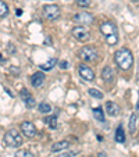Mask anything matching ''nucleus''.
I'll use <instances>...</instances> for the list:
<instances>
[{"label": "nucleus", "instance_id": "nucleus-1", "mask_svg": "<svg viewBox=\"0 0 139 157\" xmlns=\"http://www.w3.org/2000/svg\"><path fill=\"white\" fill-rule=\"evenodd\" d=\"M100 32L103 33L107 44L115 46V44L118 43V29H117L115 24H113L111 21H104V22H102Z\"/></svg>", "mask_w": 139, "mask_h": 157}, {"label": "nucleus", "instance_id": "nucleus-2", "mask_svg": "<svg viewBox=\"0 0 139 157\" xmlns=\"http://www.w3.org/2000/svg\"><path fill=\"white\" fill-rule=\"evenodd\" d=\"M114 61L121 70H129L133 64V56L129 49H120L114 54Z\"/></svg>", "mask_w": 139, "mask_h": 157}, {"label": "nucleus", "instance_id": "nucleus-3", "mask_svg": "<svg viewBox=\"0 0 139 157\" xmlns=\"http://www.w3.org/2000/svg\"><path fill=\"white\" fill-rule=\"evenodd\" d=\"M4 143L9 147H20L22 145V136L17 129H10L4 133Z\"/></svg>", "mask_w": 139, "mask_h": 157}, {"label": "nucleus", "instance_id": "nucleus-4", "mask_svg": "<svg viewBox=\"0 0 139 157\" xmlns=\"http://www.w3.org/2000/svg\"><path fill=\"white\" fill-rule=\"evenodd\" d=\"M78 56L83 60V61H95L98 59V50L93 46H83L79 52Z\"/></svg>", "mask_w": 139, "mask_h": 157}, {"label": "nucleus", "instance_id": "nucleus-5", "mask_svg": "<svg viewBox=\"0 0 139 157\" xmlns=\"http://www.w3.org/2000/svg\"><path fill=\"white\" fill-rule=\"evenodd\" d=\"M43 13L46 18L50 21H54L60 17V7L57 4H46L43 7Z\"/></svg>", "mask_w": 139, "mask_h": 157}, {"label": "nucleus", "instance_id": "nucleus-6", "mask_svg": "<svg viewBox=\"0 0 139 157\" xmlns=\"http://www.w3.org/2000/svg\"><path fill=\"white\" fill-rule=\"evenodd\" d=\"M72 20H74V22L86 25V24H92L93 20H95V17H93L91 13H88V11H79V13H77V14L72 17Z\"/></svg>", "mask_w": 139, "mask_h": 157}, {"label": "nucleus", "instance_id": "nucleus-7", "mask_svg": "<svg viewBox=\"0 0 139 157\" xmlns=\"http://www.w3.org/2000/svg\"><path fill=\"white\" fill-rule=\"evenodd\" d=\"M72 36L79 42H88L89 38H91V33L83 27H75L72 28Z\"/></svg>", "mask_w": 139, "mask_h": 157}, {"label": "nucleus", "instance_id": "nucleus-8", "mask_svg": "<svg viewBox=\"0 0 139 157\" xmlns=\"http://www.w3.org/2000/svg\"><path fill=\"white\" fill-rule=\"evenodd\" d=\"M78 72H79L81 78L85 81H93L95 79V72H93V70L91 68V67H88V65L85 64H81L79 67H78Z\"/></svg>", "mask_w": 139, "mask_h": 157}, {"label": "nucleus", "instance_id": "nucleus-9", "mask_svg": "<svg viewBox=\"0 0 139 157\" xmlns=\"http://www.w3.org/2000/svg\"><path fill=\"white\" fill-rule=\"evenodd\" d=\"M21 132L27 138H33L36 135V128L31 121H24L21 124Z\"/></svg>", "mask_w": 139, "mask_h": 157}, {"label": "nucleus", "instance_id": "nucleus-10", "mask_svg": "<svg viewBox=\"0 0 139 157\" xmlns=\"http://www.w3.org/2000/svg\"><path fill=\"white\" fill-rule=\"evenodd\" d=\"M21 99H22V101H24V104L27 107H29V109H32V107L36 106V101L35 99H33V96L31 95L29 92H28L27 89H21Z\"/></svg>", "mask_w": 139, "mask_h": 157}, {"label": "nucleus", "instance_id": "nucleus-11", "mask_svg": "<svg viewBox=\"0 0 139 157\" xmlns=\"http://www.w3.org/2000/svg\"><path fill=\"white\" fill-rule=\"evenodd\" d=\"M102 78L106 83H111L114 81V71L111 70V67H109V65L104 67L103 71H102Z\"/></svg>", "mask_w": 139, "mask_h": 157}, {"label": "nucleus", "instance_id": "nucleus-12", "mask_svg": "<svg viewBox=\"0 0 139 157\" xmlns=\"http://www.w3.org/2000/svg\"><path fill=\"white\" fill-rule=\"evenodd\" d=\"M44 74L42 71H38L35 72V74L32 75V78H31V82H32V86H35V88H39V86H42V83L44 82Z\"/></svg>", "mask_w": 139, "mask_h": 157}, {"label": "nucleus", "instance_id": "nucleus-13", "mask_svg": "<svg viewBox=\"0 0 139 157\" xmlns=\"http://www.w3.org/2000/svg\"><path fill=\"white\" fill-rule=\"evenodd\" d=\"M106 111H107L109 116L115 117L120 113V107H118V104L114 103V101H107L106 103Z\"/></svg>", "mask_w": 139, "mask_h": 157}, {"label": "nucleus", "instance_id": "nucleus-14", "mask_svg": "<svg viewBox=\"0 0 139 157\" xmlns=\"http://www.w3.org/2000/svg\"><path fill=\"white\" fill-rule=\"evenodd\" d=\"M70 147V142L68 140H60V142H56L53 146L50 147L52 151H60V150H65V149Z\"/></svg>", "mask_w": 139, "mask_h": 157}, {"label": "nucleus", "instance_id": "nucleus-15", "mask_svg": "<svg viewBox=\"0 0 139 157\" xmlns=\"http://www.w3.org/2000/svg\"><path fill=\"white\" fill-rule=\"evenodd\" d=\"M56 63H57L56 59H50V60H48L46 63H43V64L39 65V68H41L42 71H50L54 65H56Z\"/></svg>", "mask_w": 139, "mask_h": 157}, {"label": "nucleus", "instance_id": "nucleus-16", "mask_svg": "<svg viewBox=\"0 0 139 157\" xmlns=\"http://www.w3.org/2000/svg\"><path fill=\"white\" fill-rule=\"evenodd\" d=\"M136 125H138V116L133 113V114H131V117H129V132L131 133L136 132Z\"/></svg>", "mask_w": 139, "mask_h": 157}, {"label": "nucleus", "instance_id": "nucleus-17", "mask_svg": "<svg viewBox=\"0 0 139 157\" xmlns=\"http://www.w3.org/2000/svg\"><path fill=\"white\" fill-rule=\"evenodd\" d=\"M92 111H93L95 120H98L99 122H104V111L102 107H96V109H93Z\"/></svg>", "mask_w": 139, "mask_h": 157}, {"label": "nucleus", "instance_id": "nucleus-18", "mask_svg": "<svg viewBox=\"0 0 139 157\" xmlns=\"http://www.w3.org/2000/svg\"><path fill=\"white\" fill-rule=\"evenodd\" d=\"M115 142H118V143L125 142V133H124V129H122L121 125H120V127L117 128V131H115Z\"/></svg>", "mask_w": 139, "mask_h": 157}, {"label": "nucleus", "instance_id": "nucleus-19", "mask_svg": "<svg viewBox=\"0 0 139 157\" xmlns=\"http://www.w3.org/2000/svg\"><path fill=\"white\" fill-rule=\"evenodd\" d=\"M44 122L52 128V129H56L59 127V122H57V117L56 116H50V117H46L44 118Z\"/></svg>", "mask_w": 139, "mask_h": 157}, {"label": "nucleus", "instance_id": "nucleus-20", "mask_svg": "<svg viewBox=\"0 0 139 157\" xmlns=\"http://www.w3.org/2000/svg\"><path fill=\"white\" fill-rule=\"evenodd\" d=\"M7 14H9V7H7L4 0H0V17H2V20H4Z\"/></svg>", "mask_w": 139, "mask_h": 157}, {"label": "nucleus", "instance_id": "nucleus-21", "mask_svg": "<svg viewBox=\"0 0 139 157\" xmlns=\"http://www.w3.org/2000/svg\"><path fill=\"white\" fill-rule=\"evenodd\" d=\"M88 93L92 96V98H96V99H103V93L102 92H99L98 89H95V88H91L88 90Z\"/></svg>", "mask_w": 139, "mask_h": 157}, {"label": "nucleus", "instance_id": "nucleus-22", "mask_svg": "<svg viewBox=\"0 0 139 157\" xmlns=\"http://www.w3.org/2000/svg\"><path fill=\"white\" fill-rule=\"evenodd\" d=\"M39 111H41V113H43V114L50 113V111H52L50 104H48V103H41V104H39Z\"/></svg>", "mask_w": 139, "mask_h": 157}, {"label": "nucleus", "instance_id": "nucleus-23", "mask_svg": "<svg viewBox=\"0 0 139 157\" xmlns=\"http://www.w3.org/2000/svg\"><path fill=\"white\" fill-rule=\"evenodd\" d=\"M14 156L15 157H33V154L31 153V151H28V150H18Z\"/></svg>", "mask_w": 139, "mask_h": 157}, {"label": "nucleus", "instance_id": "nucleus-24", "mask_svg": "<svg viewBox=\"0 0 139 157\" xmlns=\"http://www.w3.org/2000/svg\"><path fill=\"white\" fill-rule=\"evenodd\" d=\"M79 7H89L91 6V0H75Z\"/></svg>", "mask_w": 139, "mask_h": 157}, {"label": "nucleus", "instance_id": "nucleus-25", "mask_svg": "<svg viewBox=\"0 0 139 157\" xmlns=\"http://www.w3.org/2000/svg\"><path fill=\"white\" fill-rule=\"evenodd\" d=\"M60 68L67 70V68H68V63H67V61H60Z\"/></svg>", "mask_w": 139, "mask_h": 157}, {"label": "nucleus", "instance_id": "nucleus-26", "mask_svg": "<svg viewBox=\"0 0 139 157\" xmlns=\"http://www.w3.org/2000/svg\"><path fill=\"white\" fill-rule=\"evenodd\" d=\"M75 153H64V154H61V156H59V157H70V156H74Z\"/></svg>", "mask_w": 139, "mask_h": 157}, {"label": "nucleus", "instance_id": "nucleus-27", "mask_svg": "<svg viewBox=\"0 0 139 157\" xmlns=\"http://www.w3.org/2000/svg\"><path fill=\"white\" fill-rule=\"evenodd\" d=\"M21 14H22V10H20V9L15 10V15H21Z\"/></svg>", "mask_w": 139, "mask_h": 157}, {"label": "nucleus", "instance_id": "nucleus-28", "mask_svg": "<svg viewBox=\"0 0 139 157\" xmlns=\"http://www.w3.org/2000/svg\"><path fill=\"white\" fill-rule=\"evenodd\" d=\"M98 157H107V156H106V153H103V151H100V153L98 154Z\"/></svg>", "mask_w": 139, "mask_h": 157}, {"label": "nucleus", "instance_id": "nucleus-29", "mask_svg": "<svg viewBox=\"0 0 139 157\" xmlns=\"http://www.w3.org/2000/svg\"><path fill=\"white\" fill-rule=\"evenodd\" d=\"M136 111H138V114H139V95H138V103H136Z\"/></svg>", "mask_w": 139, "mask_h": 157}, {"label": "nucleus", "instance_id": "nucleus-30", "mask_svg": "<svg viewBox=\"0 0 139 157\" xmlns=\"http://www.w3.org/2000/svg\"><path fill=\"white\" fill-rule=\"evenodd\" d=\"M133 2H139V0H133Z\"/></svg>", "mask_w": 139, "mask_h": 157}]
</instances>
